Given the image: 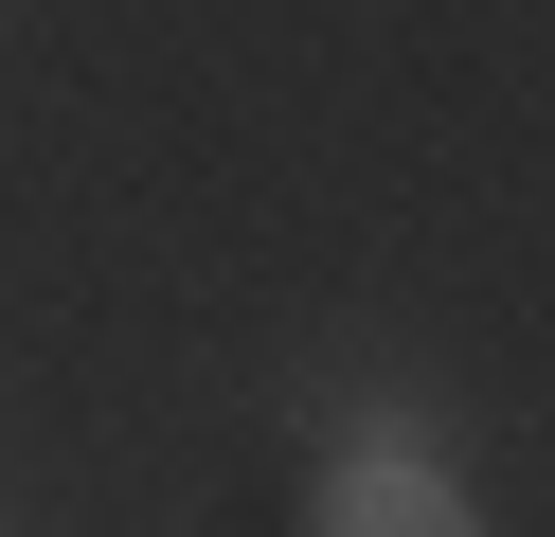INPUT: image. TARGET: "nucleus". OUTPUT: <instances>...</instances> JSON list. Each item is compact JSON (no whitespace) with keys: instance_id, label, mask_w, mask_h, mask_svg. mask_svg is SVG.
Listing matches in <instances>:
<instances>
[{"instance_id":"f257e3e1","label":"nucleus","mask_w":555,"mask_h":537,"mask_svg":"<svg viewBox=\"0 0 555 537\" xmlns=\"http://www.w3.org/2000/svg\"><path fill=\"white\" fill-rule=\"evenodd\" d=\"M323 537H466V501H448L430 448H359V465H340V501H323Z\"/></svg>"},{"instance_id":"f03ea898","label":"nucleus","mask_w":555,"mask_h":537,"mask_svg":"<svg viewBox=\"0 0 555 537\" xmlns=\"http://www.w3.org/2000/svg\"><path fill=\"white\" fill-rule=\"evenodd\" d=\"M0 537H18V520H0Z\"/></svg>"}]
</instances>
